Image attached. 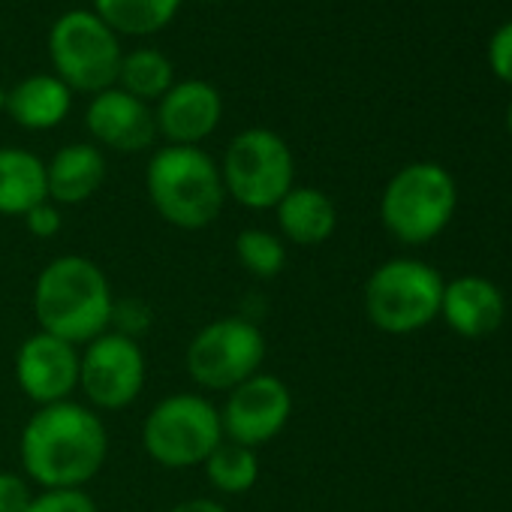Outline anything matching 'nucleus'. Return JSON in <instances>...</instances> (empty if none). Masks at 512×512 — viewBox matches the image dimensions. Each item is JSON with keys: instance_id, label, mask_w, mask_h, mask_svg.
Listing matches in <instances>:
<instances>
[{"instance_id": "obj_1", "label": "nucleus", "mask_w": 512, "mask_h": 512, "mask_svg": "<svg viewBox=\"0 0 512 512\" xmlns=\"http://www.w3.org/2000/svg\"><path fill=\"white\" fill-rule=\"evenodd\" d=\"M19 458L37 488H85L109 458L106 422L82 401L37 407L22 428Z\"/></svg>"}, {"instance_id": "obj_2", "label": "nucleus", "mask_w": 512, "mask_h": 512, "mask_svg": "<svg viewBox=\"0 0 512 512\" xmlns=\"http://www.w3.org/2000/svg\"><path fill=\"white\" fill-rule=\"evenodd\" d=\"M34 317L40 332L76 347L91 344L115 323V293L106 272L82 253L55 256L34 281Z\"/></svg>"}, {"instance_id": "obj_3", "label": "nucleus", "mask_w": 512, "mask_h": 512, "mask_svg": "<svg viewBox=\"0 0 512 512\" xmlns=\"http://www.w3.org/2000/svg\"><path fill=\"white\" fill-rule=\"evenodd\" d=\"M145 190L154 211L175 229H208L223 205L226 187L217 160L199 145H166L145 169Z\"/></svg>"}, {"instance_id": "obj_4", "label": "nucleus", "mask_w": 512, "mask_h": 512, "mask_svg": "<svg viewBox=\"0 0 512 512\" xmlns=\"http://www.w3.org/2000/svg\"><path fill=\"white\" fill-rule=\"evenodd\" d=\"M220 443V407L202 392L166 395L142 422V449L166 470L202 467Z\"/></svg>"}, {"instance_id": "obj_5", "label": "nucleus", "mask_w": 512, "mask_h": 512, "mask_svg": "<svg viewBox=\"0 0 512 512\" xmlns=\"http://www.w3.org/2000/svg\"><path fill=\"white\" fill-rule=\"evenodd\" d=\"M220 178L226 199L250 211H275L296 187V157L284 136L266 127L241 130L223 151Z\"/></svg>"}, {"instance_id": "obj_6", "label": "nucleus", "mask_w": 512, "mask_h": 512, "mask_svg": "<svg viewBox=\"0 0 512 512\" xmlns=\"http://www.w3.org/2000/svg\"><path fill=\"white\" fill-rule=\"evenodd\" d=\"M455 202V178L440 163H410L389 178L380 220L401 244H428L449 226Z\"/></svg>"}, {"instance_id": "obj_7", "label": "nucleus", "mask_w": 512, "mask_h": 512, "mask_svg": "<svg viewBox=\"0 0 512 512\" xmlns=\"http://www.w3.org/2000/svg\"><path fill=\"white\" fill-rule=\"evenodd\" d=\"M443 278L434 266L398 256L377 266L365 284V317L386 335H410L440 317Z\"/></svg>"}, {"instance_id": "obj_8", "label": "nucleus", "mask_w": 512, "mask_h": 512, "mask_svg": "<svg viewBox=\"0 0 512 512\" xmlns=\"http://www.w3.org/2000/svg\"><path fill=\"white\" fill-rule=\"evenodd\" d=\"M269 356L263 329L247 317L229 314L205 323L187 344L184 368L202 392H232L260 374Z\"/></svg>"}, {"instance_id": "obj_9", "label": "nucleus", "mask_w": 512, "mask_h": 512, "mask_svg": "<svg viewBox=\"0 0 512 512\" xmlns=\"http://www.w3.org/2000/svg\"><path fill=\"white\" fill-rule=\"evenodd\" d=\"M49 55L55 76L79 94L115 88L121 67L118 34L94 10H70L49 31Z\"/></svg>"}, {"instance_id": "obj_10", "label": "nucleus", "mask_w": 512, "mask_h": 512, "mask_svg": "<svg viewBox=\"0 0 512 512\" xmlns=\"http://www.w3.org/2000/svg\"><path fill=\"white\" fill-rule=\"evenodd\" d=\"M148 380V359L136 338L103 332L82 347L79 392L97 413H115L139 401Z\"/></svg>"}, {"instance_id": "obj_11", "label": "nucleus", "mask_w": 512, "mask_h": 512, "mask_svg": "<svg viewBox=\"0 0 512 512\" xmlns=\"http://www.w3.org/2000/svg\"><path fill=\"white\" fill-rule=\"evenodd\" d=\"M293 419V389L269 371L253 374L232 392L220 407L223 437L247 449L272 443Z\"/></svg>"}, {"instance_id": "obj_12", "label": "nucleus", "mask_w": 512, "mask_h": 512, "mask_svg": "<svg viewBox=\"0 0 512 512\" xmlns=\"http://www.w3.org/2000/svg\"><path fill=\"white\" fill-rule=\"evenodd\" d=\"M79 368L82 347L40 329L28 335L16 353V383L37 407L73 401L79 389Z\"/></svg>"}, {"instance_id": "obj_13", "label": "nucleus", "mask_w": 512, "mask_h": 512, "mask_svg": "<svg viewBox=\"0 0 512 512\" xmlns=\"http://www.w3.org/2000/svg\"><path fill=\"white\" fill-rule=\"evenodd\" d=\"M220 118V91L202 79L175 82L154 109L157 136H163L166 145H202L217 130Z\"/></svg>"}, {"instance_id": "obj_14", "label": "nucleus", "mask_w": 512, "mask_h": 512, "mask_svg": "<svg viewBox=\"0 0 512 512\" xmlns=\"http://www.w3.org/2000/svg\"><path fill=\"white\" fill-rule=\"evenodd\" d=\"M88 133L94 136V145L112 148L121 154H139L154 145L157 139V121L154 109L136 97H130L121 88H109L94 94L85 112Z\"/></svg>"}, {"instance_id": "obj_15", "label": "nucleus", "mask_w": 512, "mask_h": 512, "mask_svg": "<svg viewBox=\"0 0 512 512\" xmlns=\"http://www.w3.org/2000/svg\"><path fill=\"white\" fill-rule=\"evenodd\" d=\"M506 314L503 293L494 281L479 275H464L443 284L440 317L461 338H485L491 335Z\"/></svg>"}, {"instance_id": "obj_16", "label": "nucleus", "mask_w": 512, "mask_h": 512, "mask_svg": "<svg viewBox=\"0 0 512 512\" xmlns=\"http://www.w3.org/2000/svg\"><path fill=\"white\" fill-rule=\"evenodd\" d=\"M106 181V157L94 142H73L46 163V187L55 205H82Z\"/></svg>"}, {"instance_id": "obj_17", "label": "nucleus", "mask_w": 512, "mask_h": 512, "mask_svg": "<svg viewBox=\"0 0 512 512\" xmlns=\"http://www.w3.org/2000/svg\"><path fill=\"white\" fill-rule=\"evenodd\" d=\"M278 235L296 247H320L338 229V208L332 196L320 187H293L278 205Z\"/></svg>"}, {"instance_id": "obj_18", "label": "nucleus", "mask_w": 512, "mask_h": 512, "mask_svg": "<svg viewBox=\"0 0 512 512\" xmlns=\"http://www.w3.org/2000/svg\"><path fill=\"white\" fill-rule=\"evenodd\" d=\"M73 106V91L58 76H28L7 91V115L25 130H52L58 127Z\"/></svg>"}, {"instance_id": "obj_19", "label": "nucleus", "mask_w": 512, "mask_h": 512, "mask_svg": "<svg viewBox=\"0 0 512 512\" xmlns=\"http://www.w3.org/2000/svg\"><path fill=\"white\" fill-rule=\"evenodd\" d=\"M46 199V163L25 148H0V214L25 217Z\"/></svg>"}, {"instance_id": "obj_20", "label": "nucleus", "mask_w": 512, "mask_h": 512, "mask_svg": "<svg viewBox=\"0 0 512 512\" xmlns=\"http://www.w3.org/2000/svg\"><path fill=\"white\" fill-rule=\"evenodd\" d=\"M181 7V0H94V13L115 31L148 37L163 31Z\"/></svg>"}, {"instance_id": "obj_21", "label": "nucleus", "mask_w": 512, "mask_h": 512, "mask_svg": "<svg viewBox=\"0 0 512 512\" xmlns=\"http://www.w3.org/2000/svg\"><path fill=\"white\" fill-rule=\"evenodd\" d=\"M172 85H175V67H172V61L163 52H157V49H136V52L121 58L115 88L127 91L130 97H136V100L151 106Z\"/></svg>"}, {"instance_id": "obj_22", "label": "nucleus", "mask_w": 512, "mask_h": 512, "mask_svg": "<svg viewBox=\"0 0 512 512\" xmlns=\"http://www.w3.org/2000/svg\"><path fill=\"white\" fill-rule=\"evenodd\" d=\"M202 470L214 491L247 494L256 482H260V455H256V449H247V446L223 437V443L208 455Z\"/></svg>"}, {"instance_id": "obj_23", "label": "nucleus", "mask_w": 512, "mask_h": 512, "mask_svg": "<svg viewBox=\"0 0 512 512\" xmlns=\"http://www.w3.org/2000/svg\"><path fill=\"white\" fill-rule=\"evenodd\" d=\"M235 260L250 278L272 281L287 269V241L260 226L241 229L235 235Z\"/></svg>"}, {"instance_id": "obj_24", "label": "nucleus", "mask_w": 512, "mask_h": 512, "mask_svg": "<svg viewBox=\"0 0 512 512\" xmlns=\"http://www.w3.org/2000/svg\"><path fill=\"white\" fill-rule=\"evenodd\" d=\"M25 512H100L85 488H40Z\"/></svg>"}, {"instance_id": "obj_25", "label": "nucleus", "mask_w": 512, "mask_h": 512, "mask_svg": "<svg viewBox=\"0 0 512 512\" xmlns=\"http://www.w3.org/2000/svg\"><path fill=\"white\" fill-rule=\"evenodd\" d=\"M34 494V482L25 473L0 470V512H25Z\"/></svg>"}, {"instance_id": "obj_26", "label": "nucleus", "mask_w": 512, "mask_h": 512, "mask_svg": "<svg viewBox=\"0 0 512 512\" xmlns=\"http://www.w3.org/2000/svg\"><path fill=\"white\" fill-rule=\"evenodd\" d=\"M488 67L491 73L512 85V22H506L488 43Z\"/></svg>"}, {"instance_id": "obj_27", "label": "nucleus", "mask_w": 512, "mask_h": 512, "mask_svg": "<svg viewBox=\"0 0 512 512\" xmlns=\"http://www.w3.org/2000/svg\"><path fill=\"white\" fill-rule=\"evenodd\" d=\"M25 226L34 238H55L61 229H64V214H61V205H55L52 199L40 202L37 208H31L25 217Z\"/></svg>"}, {"instance_id": "obj_28", "label": "nucleus", "mask_w": 512, "mask_h": 512, "mask_svg": "<svg viewBox=\"0 0 512 512\" xmlns=\"http://www.w3.org/2000/svg\"><path fill=\"white\" fill-rule=\"evenodd\" d=\"M169 512H229V509L214 497H190V500L175 503Z\"/></svg>"}, {"instance_id": "obj_29", "label": "nucleus", "mask_w": 512, "mask_h": 512, "mask_svg": "<svg viewBox=\"0 0 512 512\" xmlns=\"http://www.w3.org/2000/svg\"><path fill=\"white\" fill-rule=\"evenodd\" d=\"M506 127H509V136H512V103H509V109H506Z\"/></svg>"}, {"instance_id": "obj_30", "label": "nucleus", "mask_w": 512, "mask_h": 512, "mask_svg": "<svg viewBox=\"0 0 512 512\" xmlns=\"http://www.w3.org/2000/svg\"><path fill=\"white\" fill-rule=\"evenodd\" d=\"M4 109H7V91L0 88V112H4Z\"/></svg>"}, {"instance_id": "obj_31", "label": "nucleus", "mask_w": 512, "mask_h": 512, "mask_svg": "<svg viewBox=\"0 0 512 512\" xmlns=\"http://www.w3.org/2000/svg\"><path fill=\"white\" fill-rule=\"evenodd\" d=\"M202 4H214V0H202Z\"/></svg>"}]
</instances>
